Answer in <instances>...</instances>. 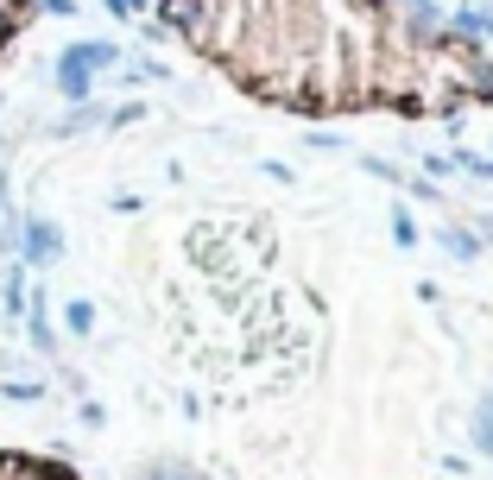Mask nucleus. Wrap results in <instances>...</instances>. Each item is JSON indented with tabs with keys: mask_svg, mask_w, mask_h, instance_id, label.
Here are the masks:
<instances>
[{
	"mask_svg": "<svg viewBox=\"0 0 493 480\" xmlns=\"http://www.w3.org/2000/svg\"><path fill=\"white\" fill-rule=\"evenodd\" d=\"M108 64H121V51H115L108 38L70 45V51L57 57V95H64V102H89V83H96V70H108Z\"/></svg>",
	"mask_w": 493,
	"mask_h": 480,
	"instance_id": "1",
	"label": "nucleus"
},
{
	"mask_svg": "<svg viewBox=\"0 0 493 480\" xmlns=\"http://www.w3.org/2000/svg\"><path fill=\"white\" fill-rule=\"evenodd\" d=\"M13 246H19L32 265H51V259L64 253V235H57L51 222H19V228H13Z\"/></svg>",
	"mask_w": 493,
	"mask_h": 480,
	"instance_id": "2",
	"label": "nucleus"
},
{
	"mask_svg": "<svg viewBox=\"0 0 493 480\" xmlns=\"http://www.w3.org/2000/svg\"><path fill=\"white\" fill-rule=\"evenodd\" d=\"M64 323H70L76 335H89V329H96V304H83V297H76V304L64 310Z\"/></svg>",
	"mask_w": 493,
	"mask_h": 480,
	"instance_id": "3",
	"label": "nucleus"
},
{
	"mask_svg": "<svg viewBox=\"0 0 493 480\" xmlns=\"http://www.w3.org/2000/svg\"><path fill=\"white\" fill-rule=\"evenodd\" d=\"M32 348H38V355H57V335H51L45 316H32Z\"/></svg>",
	"mask_w": 493,
	"mask_h": 480,
	"instance_id": "4",
	"label": "nucleus"
},
{
	"mask_svg": "<svg viewBox=\"0 0 493 480\" xmlns=\"http://www.w3.org/2000/svg\"><path fill=\"white\" fill-rule=\"evenodd\" d=\"M0 209H6V177H0Z\"/></svg>",
	"mask_w": 493,
	"mask_h": 480,
	"instance_id": "5",
	"label": "nucleus"
}]
</instances>
